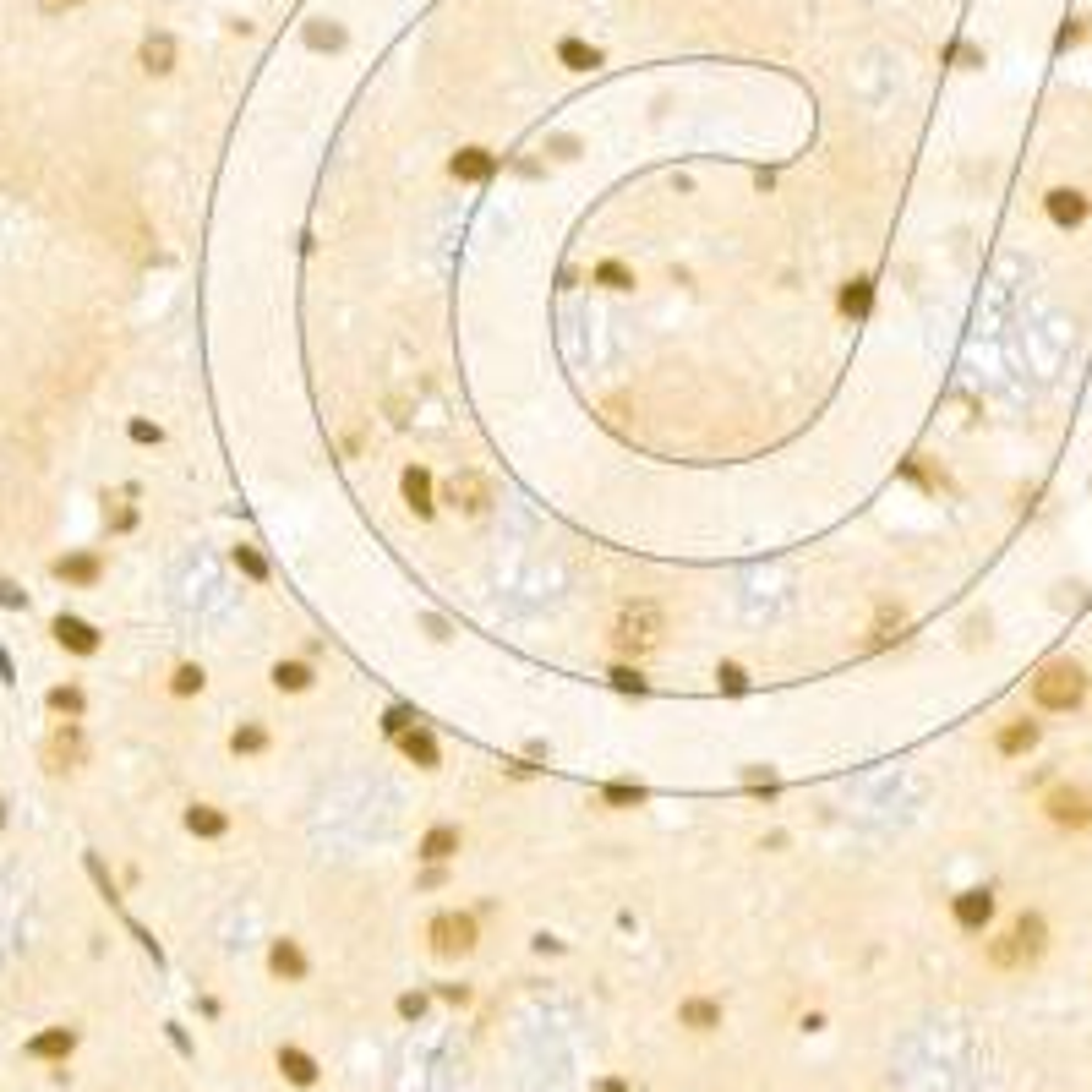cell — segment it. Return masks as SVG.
<instances>
[{"label":"cell","mask_w":1092,"mask_h":1092,"mask_svg":"<svg viewBox=\"0 0 1092 1092\" xmlns=\"http://www.w3.org/2000/svg\"><path fill=\"white\" fill-rule=\"evenodd\" d=\"M0 607H28V596H22L17 585H6V579H0Z\"/></svg>","instance_id":"ab89813d"},{"label":"cell","mask_w":1092,"mask_h":1092,"mask_svg":"<svg viewBox=\"0 0 1092 1092\" xmlns=\"http://www.w3.org/2000/svg\"><path fill=\"white\" fill-rule=\"evenodd\" d=\"M55 574L66 579V585H93V579H99V557H61V563H55Z\"/></svg>","instance_id":"83f0119b"},{"label":"cell","mask_w":1092,"mask_h":1092,"mask_svg":"<svg viewBox=\"0 0 1092 1092\" xmlns=\"http://www.w3.org/2000/svg\"><path fill=\"white\" fill-rule=\"evenodd\" d=\"M716 683H722L727 694H743V689H749V678H743V667H732V661H722V667H716Z\"/></svg>","instance_id":"e575fe53"},{"label":"cell","mask_w":1092,"mask_h":1092,"mask_svg":"<svg viewBox=\"0 0 1092 1092\" xmlns=\"http://www.w3.org/2000/svg\"><path fill=\"white\" fill-rule=\"evenodd\" d=\"M399 749H404V760L421 765V771H437V765H443V754H437V738H432V732H426L421 722H415L410 732H399Z\"/></svg>","instance_id":"4fadbf2b"},{"label":"cell","mask_w":1092,"mask_h":1092,"mask_svg":"<svg viewBox=\"0 0 1092 1092\" xmlns=\"http://www.w3.org/2000/svg\"><path fill=\"white\" fill-rule=\"evenodd\" d=\"M203 683H208V672L186 661V667H176V678H170V694H176V700H192V694H203Z\"/></svg>","instance_id":"f546056e"},{"label":"cell","mask_w":1092,"mask_h":1092,"mask_svg":"<svg viewBox=\"0 0 1092 1092\" xmlns=\"http://www.w3.org/2000/svg\"><path fill=\"white\" fill-rule=\"evenodd\" d=\"M950 917H956V928H967V934H983V928L994 923V890L989 885L961 890V896L950 901Z\"/></svg>","instance_id":"9c48e42d"},{"label":"cell","mask_w":1092,"mask_h":1092,"mask_svg":"<svg viewBox=\"0 0 1092 1092\" xmlns=\"http://www.w3.org/2000/svg\"><path fill=\"white\" fill-rule=\"evenodd\" d=\"M989 967H1000V972H1016V967H1027V956H1021L1016 934H1000V939H989Z\"/></svg>","instance_id":"4316f807"},{"label":"cell","mask_w":1092,"mask_h":1092,"mask_svg":"<svg viewBox=\"0 0 1092 1092\" xmlns=\"http://www.w3.org/2000/svg\"><path fill=\"white\" fill-rule=\"evenodd\" d=\"M311 683H317L311 661H278V667H273V689L278 694H306Z\"/></svg>","instance_id":"7402d4cb"},{"label":"cell","mask_w":1092,"mask_h":1092,"mask_svg":"<svg viewBox=\"0 0 1092 1092\" xmlns=\"http://www.w3.org/2000/svg\"><path fill=\"white\" fill-rule=\"evenodd\" d=\"M1087 689H1092V678H1087L1082 661L1054 656V661H1043L1038 678H1032V705H1038V711H1054V716H1071V711L1087 705Z\"/></svg>","instance_id":"6da1fadb"},{"label":"cell","mask_w":1092,"mask_h":1092,"mask_svg":"<svg viewBox=\"0 0 1092 1092\" xmlns=\"http://www.w3.org/2000/svg\"><path fill=\"white\" fill-rule=\"evenodd\" d=\"M55 639H61L72 656H93V650H99V629H93V623H83V618H72V612H61V618H55Z\"/></svg>","instance_id":"7c38bea8"},{"label":"cell","mask_w":1092,"mask_h":1092,"mask_svg":"<svg viewBox=\"0 0 1092 1092\" xmlns=\"http://www.w3.org/2000/svg\"><path fill=\"white\" fill-rule=\"evenodd\" d=\"M399 1010H404V1016H421V1010H426V1000H421V994H404V1000H399Z\"/></svg>","instance_id":"7bdbcfd3"},{"label":"cell","mask_w":1092,"mask_h":1092,"mask_svg":"<svg viewBox=\"0 0 1092 1092\" xmlns=\"http://www.w3.org/2000/svg\"><path fill=\"white\" fill-rule=\"evenodd\" d=\"M901 629H907V612H901L896 601H879V607H874V650L896 645Z\"/></svg>","instance_id":"44dd1931"},{"label":"cell","mask_w":1092,"mask_h":1092,"mask_svg":"<svg viewBox=\"0 0 1092 1092\" xmlns=\"http://www.w3.org/2000/svg\"><path fill=\"white\" fill-rule=\"evenodd\" d=\"M557 61H563L568 72H590V66H601V50L568 33V39H557Z\"/></svg>","instance_id":"603a6c76"},{"label":"cell","mask_w":1092,"mask_h":1092,"mask_svg":"<svg viewBox=\"0 0 1092 1092\" xmlns=\"http://www.w3.org/2000/svg\"><path fill=\"white\" fill-rule=\"evenodd\" d=\"M186 830L203 835V841H219V835L230 830V815H225V809H214V804H192V809H186Z\"/></svg>","instance_id":"e0dca14e"},{"label":"cell","mask_w":1092,"mask_h":1092,"mask_svg":"<svg viewBox=\"0 0 1092 1092\" xmlns=\"http://www.w3.org/2000/svg\"><path fill=\"white\" fill-rule=\"evenodd\" d=\"M426 939H432L437 956H470L475 950V917L470 912H437L432 923H426Z\"/></svg>","instance_id":"5b68a950"},{"label":"cell","mask_w":1092,"mask_h":1092,"mask_svg":"<svg viewBox=\"0 0 1092 1092\" xmlns=\"http://www.w3.org/2000/svg\"><path fill=\"white\" fill-rule=\"evenodd\" d=\"M612 683H618L623 694H639V689H645V678H639L634 667H612Z\"/></svg>","instance_id":"74e56055"},{"label":"cell","mask_w":1092,"mask_h":1092,"mask_svg":"<svg viewBox=\"0 0 1092 1092\" xmlns=\"http://www.w3.org/2000/svg\"><path fill=\"white\" fill-rule=\"evenodd\" d=\"M269 967H273V978L300 983V978H306V950H300L295 939H273V945H269Z\"/></svg>","instance_id":"5bb4252c"},{"label":"cell","mask_w":1092,"mask_h":1092,"mask_svg":"<svg viewBox=\"0 0 1092 1092\" xmlns=\"http://www.w3.org/2000/svg\"><path fill=\"white\" fill-rule=\"evenodd\" d=\"M454 181H492V170H497V159L486 154V148H459L454 154Z\"/></svg>","instance_id":"d6986e66"},{"label":"cell","mask_w":1092,"mask_h":1092,"mask_svg":"<svg viewBox=\"0 0 1092 1092\" xmlns=\"http://www.w3.org/2000/svg\"><path fill=\"white\" fill-rule=\"evenodd\" d=\"M667 639V612L656 607V601H629V607L618 612V623H612V645L623 650V656H650V650Z\"/></svg>","instance_id":"7a4b0ae2"},{"label":"cell","mask_w":1092,"mask_h":1092,"mask_svg":"<svg viewBox=\"0 0 1092 1092\" xmlns=\"http://www.w3.org/2000/svg\"><path fill=\"white\" fill-rule=\"evenodd\" d=\"M72 6H83V0H39V11H50V17H61V11H72Z\"/></svg>","instance_id":"b9f144b4"},{"label":"cell","mask_w":1092,"mask_h":1092,"mask_svg":"<svg viewBox=\"0 0 1092 1092\" xmlns=\"http://www.w3.org/2000/svg\"><path fill=\"white\" fill-rule=\"evenodd\" d=\"M415 722H421V716H410L404 705H393V711H388V722H382V727H388V738H399V732H410Z\"/></svg>","instance_id":"d590c367"},{"label":"cell","mask_w":1092,"mask_h":1092,"mask_svg":"<svg viewBox=\"0 0 1092 1092\" xmlns=\"http://www.w3.org/2000/svg\"><path fill=\"white\" fill-rule=\"evenodd\" d=\"M278 1071H284L295 1087H311V1082H317V1060H311L306 1049H278Z\"/></svg>","instance_id":"d4e9b609"},{"label":"cell","mask_w":1092,"mask_h":1092,"mask_svg":"<svg viewBox=\"0 0 1092 1092\" xmlns=\"http://www.w3.org/2000/svg\"><path fill=\"white\" fill-rule=\"evenodd\" d=\"M83 689H50V711L55 716H66V722H77V716H83Z\"/></svg>","instance_id":"1f68e13d"},{"label":"cell","mask_w":1092,"mask_h":1092,"mask_svg":"<svg viewBox=\"0 0 1092 1092\" xmlns=\"http://www.w3.org/2000/svg\"><path fill=\"white\" fill-rule=\"evenodd\" d=\"M1043 815H1049V824H1060V830H1092V793L1076 782H1054L1043 793Z\"/></svg>","instance_id":"3957f363"},{"label":"cell","mask_w":1092,"mask_h":1092,"mask_svg":"<svg viewBox=\"0 0 1092 1092\" xmlns=\"http://www.w3.org/2000/svg\"><path fill=\"white\" fill-rule=\"evenodd\" d=\"M230 557H236V568H241V574H247V579H258V585H263V579H269V557H263L258 546H236V552H230Z\"/></svg>","instance_id":"4dcf8cb0"},{"label":"cell","mask_w":1092,"mask_h":1092,"mask_svg":"<svg viewBox=\"0 0 1092 1092\" xmlns=\"http://www.w3.org/2000/svg\"><path fill=\"white\" fill-rule=\"evenodd\" d=\"M126 432H132V443H159V437H165V432H159L154 421H132V426H126Z\"/></svg>","instance_id":"f35d334b"},{"label":"cell","mask_w":1092,"mask_h":1092,"mask_svg":"<svg viewBox=\"0 0 1092 1092\" xmlns=\"http://www.w3.org/2000/svg\"><path fill=\"white\" fill-rule=\"evenodd\" d=\"M678 1021H683V1027H694V1032H716V1027H722V1000L694 994V1000L678 1005Z\"/></svg>","instance_id":"ac0fdd59"},{"label":"cell","mask_w":1092,"mask_h":1092,"mask_svg":"<svg viewBox=\"0 0 1092 1092\" xmlns=\"http://www.w3.org/2000/svg\"><path fill=\"white\" fill-rule=\"evenodd\" d=\"M72 1049H77V1032L72 1027H50V1032H39V1038L28 1043L33 1060H66Z\"/></svg>","instance_id":"ffe728a7"},{"label":"cell","mask_w":1092,"mask_h":1092,"mask_svg":"<svg viewBox=\"0 0 1092 1092\" xmlns=\"http://www.w3.org/2000/svg\"><path fill=\"white\" fill-rule=\"evenodd\" d=\"M596 284H601V289H634L639 278H634V269H629V263L607 258V263H596Z\"/></svg>","instance_id":"f1b7e54d"},{"label":"cell","mask_w":1092,"mask_h":1092,"mask_svg":"<svg viewBox=\"0 0 1092 1092\" xmlns=\"http://www.w3.org/2000/svg\"><path fill=\"white\" fill-rule=\"evenodd\" d=\"M443 503L464 519H481L486 508H492V481H486L481 470H454L443 481Z\"/></svg>","instance_id":"277c9868"},{"label":"cell","mask_w":1092,"mask_h":1092,"mask_svg":"<svg viewBox=\"0 0 1092 1092\" xmlns=\"http://www.w3.org/2000/svg\"><path fill=\"white\" fill-rule=\"evenodd\" d=\"M132 525H137L132 508H115V514H110V530H132Z\"/></svg>","instance_id":"60d3db41"},{"label":"cell","mask_w":1092,"mask_h":1092,"mask_svg":"<svg viewBox=\"0 0 1092 1092\" xmlns=\"http://www.w3.org/2000/svg\"><path fill=\"white\" fill-rule=\"evenodd\" d=\"M143 72L148 77H170V72H176V39H170V33H148V39H143Z\"/></svg>","instance_id":"2e32d148"},{"label":"cell","mask_w":1092,"mask_h":1092,"mask_svg":"<svg viewBox=\"0 0 1092 1092\" xmlns=\"http://www.w3.org/2000/svg\"><path fill=\"white\" fill-rule=\"evenodd\" d=\"M1010 934H1016V945H1021V956H1027V967L1043 956V950H1049V923H1043V912H1021L1016 923H1010Z\"/></svg>","instance_id":"8fae6325"},{"label":"cell","mask_w":1092,"mask_h":1092,"mask_svg":"<svg viewBox=\"0 0 1092 1092\" xmlns=\"http://www.w3.org/2000/svg\"><path fill=\"white\" fill-rule=\"evenodd\" d=\"M1043 214H1049L1054 230H1082L1092 219V197L1082 192V186H1054V192L1043 197Z\"/></svg>","instance_id":"8992f818"},{"label":"cell","mask_w":1092,"mask_h":1092,"mask_svg":"<svg viewBox=\"0 0 1092 1092\" xmlns=\"http://www.w3.org/2000/svg\"><path fill=\"white\" fill-rule=\"evenodd\" d=\"M83 760H88L83 727H77V722H61V727L50 732V743H44V765H50V771H77Z\"/></svg>","instance_id":"52a82bcc"},{"label":"cell","mask_w":1092,"mask_h":1092,"mask_svg":"<svg viewBox=\"0 0 1092 1092\" xmlns=\"http://www.w3.org/2000/svg\"><path fill=\"white\" fill-rule=\"evenodd\" d=\"M306 44H311V50H344V28H328V22H311V28H306Z\"/></svg>","instance_id":"d6a6232c"},{"label":"cell","mask_w":1092,"mask_h":1092,"mask_svg":"<svg viewBox=\"0 0 1092 1092\" xmlns=\"http://www.w3.org/2000/svg\"><path fill=\"white\" fill-rule=\"evenodd\" d=\"M399 492H404V508H410L415 519H432V514H437V497H432V470H426V464H410V470L399 475Z\"/></svg>","instance_id":"30bf717a"},{"label":"cell","mask_w":1092,"mask_h":1092,"mask_svg":"<svg viewBox=\"0 0 1092 1092\" xmlns=\"http://www.w3.org/2000/svg\"><path fill=\"white\" fill-rule=\"evenodd\" d=\"M1038 743H1043L1038 716H1016V722H1005L1000 732H994V754H1000V760H1027Z\"/></svg>","instance_id":"ba28073f"},{"label":"cell","mask_w":1092,"mask_h":1092,"mask_svg":"<svg viewBox=\"0 0 1092 1092\" xmlns=\"http://www.w3.org/2000/svg\"><path fill=\"white\" fill-rule=\"evenodd\" d=\"M230 749H236L241 760H252V754H263V749H269V727H258V722H241L236 732H230Z\"/></svg>","instance_id":"484cf974"},{"label":"cell","mask_w":1092,"mask_h":1092,"mask_svg":"<svg viewBox=\"0 0 1092 1092\" xmlns=\"http://www.w3.org/2000/svg\"><path fill=\"white\" fill-rule=\"evenodd\" d=\"M459 846H464L459 824H432V830L421 835V857H426V863H448V857H459Z\"/></svg>","instance_id":"9a60e30c"},{"label":"cell","mask_w":1092,"mask_h":1092,"mask_svg":"<svg viewBox=\"0 0 1092 1092\" xmlns=\"http://www.w3.org/2000/svg\"><path fill=\"white\" fill-rule=\"evenodd\" d=\"M868 306H874V278H846L841 284V311L846 317H868Z\"/></svg>","instance_id":"cb8c5ba5"},{"label":"cell","mask_w":1092,"mask_h":1092,"mask_svg":"<svg viewBox=\"0 0 1092 1092\" xmlns=\"http://www.w3.org/2000/svg\"><path fill=\"white\" fill-rule=\"evenodd\" d=\"M0 824H6V804H0Z\"/></svg>","instance_id":"ee69618b"},{"label":"cell","mask_w":1092,"mask_h":1092,"mask_svg":"<svg viewBox=\"0 0 1092 1092\" xmlns=\"http://www.w3.org/2000/svg\"><path fill=\"white\" fill-rule=\"evenodd\" d=\"M1087 39V22H1065L1060 33H1054V50H1071V44H1082Z\"/></svg>","instance_id":"8d00e7d4"},{"label":"cell","mask_w":1092,"mask_h":1092,"mask_svg":"<svg viewBox=\"0 0 1092 1092\" xmlns=\"http://www.w3.org/2000/svg\"><path fill=\"white\" fill-rule=\"evenodd\" d=\"M601 798H607V804H618V809H629V804H645V787L612 782V787H601Z\"/></svg>","instance_id":"836d02e7"}]
</instances>
